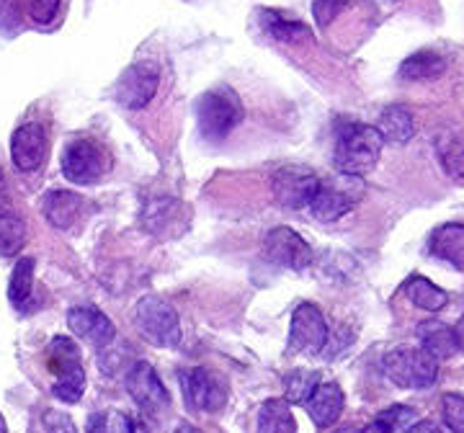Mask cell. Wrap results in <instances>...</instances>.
<instances>
[{
	"mask_svg": "<svg viewBox=\"0 0 464 433\" xmlns=\"http://www.w3.org/2000/svg\"><path fill=\"white\" fill-rule=\"evenodd\" d=\"M362 433H395V428H392V423H390V420H384V418L380 416L377 420H372Z\"/></svg>",
	"mask_w": 464,
	"mask_h": 433,
	"instance_id": "37",
	"label": "cell"
},
{
	"mask_svg": "<svg viewBox=\"0 0 464 433\" xmlns=\"http://www.w3.org/2000/svg\"><path fill=\"white\" fill-rule=\"evenodd\" d=\"M176 433H201V431L199 428H194V426H181Z\"/></svg>",
	"mask_w": 464,
	"mask_h": 433,
	"instance_id": "39",
	"label": "cell"
},
{
	"mask_svg": "<svg viewBox=\"0 0 464 433\" xmlns=\"http://www.w3.org/2000/svg\"><path fill=\"white\" fill-rule=\"evenodd\" d=\"M3 181V176H0ZM26 243V222L24 216L14 209L11 199L5 197L3 186H0V255H16L18 250Z\"/></svg>",
	"mask_w": 464,
	"mask_h": 433,
	"instance_id": "16",
	"label": "cell"
},
{
	"mask_svg": "<svg viewBox=\"0 0 464 433\" xmlns=\"http://www.w3.org/2000/svg\"><path fill=\"white\" fill-rule=\"evenodd\" d=\"M384 374L405 390H426L439 380V361L420 346H398L384 356Z\"/></svg>",
	"mask_w": 464,
	"mask_h": 433,
	"instance_id": "3",
	"label": "cell"
},
{
	"mask_svg": "<svg viewBox=\"0 0 464 433\" xmlns=\"http://www.w3.org/2000/svg\"><path fill=\"white\" fill-rule=\"evenodd\" d=\"M362 191H364V186L353 176H341L335 181H320L307 209L320 222H335L359 204Z\"/></svg>",
	"mask_w": 464,
	"mask_h": 433,
	"instance_id": "5",
	"label": "cell"
},
{
	"mask_svg": "<svg viewBox=\"0 0 464 433\" xmlns=\"http://www.w3.org/2000/svg\"><path fill=\"white\" fill-rule=\"evenodd\" d=\"M127 392L134 400V405L150 418H163L170 408V395H168L166 384L160 382L158 371L150 367L148 361H137L127 371Z\"/></svg>",
	"mask_w": 464,
	"mask_h": 433,
	"instance_id": "6",
	"label": "cell"
},
{
	"mask_svg": "<svg viewBox=\"0 0 464 433\" xmlns=\"http://www.w3.org/2000/svg\"><path fill=\"white\" fill-rule=\"evenodd\" d=\"M34 268H36V261L26 255V258H18L16 268L11 274L8 300L18 313H32L36 307V302H34Z\"/></svg>",
	"mask_w": 464,
	"mask_h": 433,
	"instance_id": "22",
	"label": "cell"
},
{
	"mask_svg": "<svg viewBox=\"0 0 464 433\" xmlns=\"http://www.w3.org/2000/svg\"><path fill=\"white\" fill-rule=\"evenodd\" d=\"M317 186H320V178L304 166H284L271 178L274 199L284 209H307L315 197Z\"/></svg>",
	"mask_w": 464,
	"mask_h": 433,
	"instance_id": "9",
	"label": "cell"
},
{
	"mask_svg": "<svg viewBox=\"0 0 464 433\" xmlns=\"http://www.w3.org/2000/svg\"><path fill=\"white\" fill-rule=\"evenodd\" d=\"M47 152H50V137L44 124L39 121L21 124L11 137V160L21 173L39 170L47 160Z\"/></svg>",
	"mask_w": 464,
	"mask_h": 433,
	"instance_id": "13",
	"label": "cell"
},
{
	"mask_svg": "<svg viewBox=\"0 0 464 433\" xmlns=\"http://www.w3.org/2000/svg\"><path fill=\"white\" fill-rule=\"evenodd\" d=\"M405 294L415 307H420L426 313H439L449 304L447 292L433 282H429V279H423V276H413L411 282L405 284Z\"/></svg>",
	"mask_w": 464,
	"mask_h": 433,
	"instance_id": "26",
	"label": "cell"
},
{
	"mask_svg": "<svg viewBox=\"0 0 464 433\" xmlns=\"http://www.w3.org/2000/svg\"><path fill=\"white\" fill-rule=\"evenodd\" d=\"M158 85H160V67L155 65V63H148V60L145 63H134L116 81L114 99L124 109L140 111L158 93Z\"/></svg>",
	"mask_w": 464,
	"mask_h": 433,
	"instance_id": "7",
	"label": "cell"
},
{
	"mask_svg": "<svg viewBox=\"0 0 464 433\" xmlns=\"http://www.w3.org/2000/svg\"><path fill=\"white\" fill-rule=\"evenodd\" d=\"M134 325L152 346L173 349L181 343V320L173 304L163 297H142L134 307Z\"/></svg>",
	"mask_w": 464,
	"mask_h": 433,
	"instance_id": "4",
	"label": "cell"
},
{
	"mask_svg": "<svg viewBox=\"0 0 464 433\" xmlns=\"http://www.w3.org/2000/svg\"><path fill=\"white\" fill-rule=\"evenodd\" d=\"M348 5V0H313V16L317 26H328Z\"/></svg>",
	"mask_w": 464,
	"mask_h": 433,
	"instance_id": "32",
	"label": "cell"
},
{
	"mask_svg": "<svg viewBox=\"0 0 464 433\" xmlns=\"http://www.w3.org/2000/svg\"><path fill=\"white\" fill-rule=\"evenodd\" d=\"M429 250L431 255L447 261L454 268L464 271V225L451 222V225H441L436 227L429 240Z\"/></svg>",
	"mask_w": 464,
	"mask_h": 433,
	"instance_id": "18",
	"label": "cell"
},
{
	"mask_svg": "<svg viewBox=\"0 0 464 433\" xmlns=\"http://www.w3.org/2000/svg\"><path fill=\"white\" fill-rule=\"evenodd\" d=\"M243 117H246L243 101L230 85H217L197 101L199 132L209 142H222L225 137H230V132L243 121Z\"/></svg>",
	"mask_w": 464,
	"mask_h": 433,
	"instance_id": "2",
	"label": "cell"
},
{
	"mask_svg": "<svg viewBox=\"0 0 464 433\" xmlns=\"http://www.w3.org/2000/svg\"><path fill=\"white\" fill-rule=\"evenodd\" d=\"M0 433H5V420H3V416H0Z\"/></svg>",
	"mask_w": 464,
	"mask_h": 433,
	"instance_id": "40",
	"label": "cell"
},
{
	"mask_svg": "<svg viewBox=\"0 0 464 433\" xmlns=\"http://www.w3.org/2000/svg\"><path fill=\"white\" fill-rule=\"evenodd\" d=\"M338 433H356V431H351V428H343V431H338Z\"/></svg>",
	"mask_w": 464,
	"mask_h": 433,
	"instance_id": "41",
	"label": "cell"
},
{
	"mask_svg": "<svg viewBox=\"0 0 464 433\" xmlns=\"http://www.w3.org/2000/svg\"><path fill=\"white\" fill-rule=\"evenodd\" d=\"M320 384V371L313 369H295L284 377V395L286 402H295V405H304L310 400V395L315 392V387Z\"/></svg>",
	"mask_w": 464,
	"mask_h": 433,
	"instance_id": "28",
	"label": "cell"
},
{
	"mask_svg": "<svg viewBox=\"0 0 464 433\" xmlns=\"http://www.w3.org/2000/svg\"><path fill=\"white\" fill-rule=\"evenodd\" d=\"M106 173V155L93 140H72L63 152V176L70 184L91 186Z\"/></svg>",
	"mask_w": 464,
	"mask_h": 433,
	"instance_id": "10",
	"label": "cell"
},
{
	"mask_svg": "<svg viewBox=\"0 0 464 433\" xmlns=\"http://www.w3.org/2000/svg\"><path fill=\"white\" fill-rule=\"evenodd\" d=\"M181 384L183 392H186V400L194 410L217 413L227 402V382H225L222 374H217L212 369H188L186 374H181Z\"/></svg>",
	"mask_w": 464,
	"mask_h": 433,
	"instance_id": "11",
	"label": "cell"
},
{
	"mask_svg": "<svg viewBox=\"0 0 464 433\" xmlns=\"http://www.w3.org/2000/svg\"><path fill=\"white\" fill-rule=\"evenodd\" d=\"M382 148H384V140L377 127L348 121L335 134V152H333L335 170L341 176L364 178L366 173H372L377 166Z\"/></svg>",
	"mask_w": 464,
	"mask_h": 433,
	"instance_id": "1",
	"label": "cell"
},
{
	"mask_svg": "<svg viewBox=\"0 0 464 433\" xmlns=\"http://www.w3.org/2000/svg\"><path fill=\"white\" fill-rule=\"evenodd\" d=\"M88 433H134L132 418L121 410H103L88 420Z\"/></svg>",
	"mask_w": 464,
	"mask_h": 433,
	"instance_id": "29",
	"label": "cell"
},
{
	"mask_svg": "<svg viewBox=\"0 0 464 433\" xmlns=\"http://www.w3.org/2000/svg\"><path fill=\"white\" fill-rule=\"evenodd\" d=\"M331 328L325 315L317 310L315 304H299L292 315V328H289V351L292 353H307L315 356L328 346Z\"/></svg>",
	"mask_w": 464,
	"mask_h": 433,
	"instance_id": "8",
	"label": "cell"
},
{
	"mask_svg": "<svg viewBox=\"0 0 464 433\" xmlns=\"http://www.w3.org/2000/svg\"><path fill=\"white\" fill-rule=\"evenodd\" d=\"M304 408H307V416L313 418L317 428H328L343 413V392L335 382H320L315 392L310 395V400L304 402Z\"/></svg>",
	"mask_w": 464,
	"mask_h": 433,
	"instance_id": "15",
	"label": "cell"
},
{
	"mask_svg": "<svg viewBox=\"0 0 464 433\" xmlns=\"http://www.w3.org/2000/svg\"><path fill=\"white\" fill-rule=\"evenodd\" d=\"M441 413L451 433H464V395H444Z\"/></svg>",
	"mask_w": 464,
	"mask_h": 433,
	"instance_id": "31",
	"label": "cell"
},
{
	"mask_svg": "<svg viewBox=\"0 0 464 433\" xmlns=\"http://www.w3.org/2000/svg\"><path fill=\"white\" fill-rule=\"evenodd\" d=\"M454 335H457V346H459V351H464V315H462V320L457 322V328H454Z\"/></svg>",
	"mask_w": 464,
	"mask_h": 433,
	"instance_id": "38",
	"label": "cell"
},
{
	"mask_svg": "<svg viewBox=\"0 0 464 433\" xmlns=\"http://www.w3.org/2000/svg\"><path fill=\"white\" fill-rule=\"evenodd\" d=\"M81 207H83V199L72 191H50L44 201H42V209H44V216L50 219L52 227L57 230H70L78 216H81Z\"/></svg>",
	"mask_w": 464,
	"mask_h": 433,
	"instance_id": "19",
	"label": "cell"
},
{
	"mask_svg": "<svg viewBox=\"0 0 464 433\" xmlns=\"http://www.w3.org/2000/svg\"><path fill=\"white\" fill-rule=\"evenodd\" d=\"M405 433H447L439 423H433V420H418L413 426H408Z\"/></svg>",
	"mask_w": 464,
	"mask_h": 433,
	"instance_id": "36",
	"label": "cell"
},
{
	"mask_svg": "<svg viewBox=\"0 0 464 433\" xmlns=\"http://www.w3.org/2000/svg\"><path fill=\"white\" fill-rule=\"evenodd\" d=\"M29 14L36 24H52L60 14V0H34Z\"/></svg>",
	"mask_w": 464,
	"mask_h": 433,
	"instance_id": "33",
	"label": "cell"
},
{
	"mask_svg": "<svg viewBox=\"0 0 464 433\" xmlns=\"http://www.w3.org/2000/svg\"><path fill=\"white\" fill-rule=\"evenodd\" d=\"M47 367H50V371L57 380L83 369V364H81V351H78L72 338H67V335L52 338L50 349H47Z\"/></svg>",
	"mask_w": 464,
	"mask_h": 433,
	"instance_id": "25",
	"label": "cell"
},
{
	"mask_svg": "<svg viewBox=\"0 0 464 433\" xmlns=\"http://www.w3.org/2000/svg\"><path fill=\"white\" fill-rule=\"evenodd\" d=\"M266 261L292 271H304L313 264V248L310 243L292 227H274L264 240Z\"/></svg>",
	"mask_w": 464,
	"mask_h": 433,
	"instance_id": "12",
	"label": "cell"
},
{
	"mask_svg": "<svg viewBox=\"0 0 464 433\" xmlns=\"http://www.w3.org/2000/svg\"><path fill=\"white\" fill-rule=\"evenodd\" d=\"M83 390H85V371H72V374H67V377H60L57 384L52 387V392H54V398L63 402H81L83 398Z\"/></svg>",
	"mask_w": 464,
	"mask_h": 433,
	"instance_id": "30",
	"label": "cell"
},
{
	"mask_svg": "<svg viewBox=\"0 0 464 433\" xmlns=\"http://www.w3.org/2000/svg\"><path fill=\"white\" fill-rule=\"evenodd\" d=\"M384 420H390L392 423V428L398 431L400 426L402 428H408L411 426V420L415 418V410L413 408H402V405H398V408H390V410H384V413H380Z\"/></svg>",
	"mask_w": 464,
	"mask_h": 433,
	"instance_id": "35",
	"label": "cell"
},
{
	"mask_svg": "<svg viewBox=\"0 0 464 433\" xmlns=\"http://www.w3.org/2000/svg\"><path fill=\"white\" fill-rule=\"evenodd\" d=\"M261 26L268 36L286 42V44H304L313 42V32L307 24H302L299 18L284 16L282 11H258Z\"/></svg>",
	"mask_w": 464,
	"mask_h": 433,
	"instance_id": "20",
	"label": "cell"
},
{
	"mask_svg": "<svg viewBox=\"0 0 464 433\" xmlns=\"http://www.w3.org/2000/svg\"><path fill=\"white\" fill-rule=\"evenodd\" d=\"M433 148H436L439 163L447 170V176L464 181V132L441 130L433 140Z\"/></svg>",
	"mask_w": 464,
	"mask_h": 433,
	"instance_id": "21",
	"label": "cell"
},
{
	"mask_svg": "<svg viewBox=\"0 0 464 433\" xmlns=\"http://www.w3.org/2000/svg\"><path fill=\"white\" fill-rule=\"evenodd\" d=\"M67 325H70L72 333L81 335L88 343H93L99 351L106 349L116 335L114 322L103 315L101 310L88 307V304H83V307H72V310L67 313Z\"/></svg>",
	"mask_w": 464,
	"mask_h": 433,
	"instance_id": "14",
	"label": "cell"
},
{
	"mask_svg": "<svg viewBox=\"0 0 464 433\" xmlns=\"http://www.w3.org/2000/svg\"><path fill=\"white\" fill-rule=\"evenodd\" d=\"M44 428L50 433H78L72 418L67 413H57V410H47L44 413Z\"/></svg>",
	"mask_w": 464,
	"mask_h": 433,
	"instance_id": "34",
	"label": "cell"
},
{
	"mask_svg": "<svg viewBox=\"0 0 464 433\" xmlns=\"http://www.w3.org/2000/svg\"><path fill=\"white\" fill-rule=\"evenodd\" d=\"M258 433H297V423L286 400H268L258 413Z\"/></svg>",
	"mask_w": 464,
	"mask_h": 433,
	"instance_id": "27",
	"label": "cell"
},
{
	"mask_svg": "<svg viewBox=\"0 0 464 433\" xmlns=\"http://www.w3.org/2000/svg\"><path fill=\"white\" fill-rule=\"evenodd\" d=\"M447 70V60L431 50H420L411 54L402 65H400V78L411 81V83H420V81H436L439 75H444Z\"/></svg>",
	"mask_w": 464,
	"mask_h": 433,
	"instance_id": "23",
	"label": "cell"
},
{
	"mask_svg": "<svg viewBox=\"0 0 464 433\" xmlns=\"http://www.w3.org/2000/svg\"><path fill=\"white\" fill-rule=\"evenodd\" d=\"M418 341H420V349L429 351L436 361H444V359H451L459 346H457V335L454 331L449 328L447 322H441V320H423L420 325H418Z\"/></svg>",
	"mask_w": 464,
	"mask_h": 433,
	"instance_id": "17",
	"label": "cell"
},
{
	"mask_svg": "<svg viewBox=\"0 0 464 433\" xmlns=\"http://www.w3.org/2000/svg\"><path fill=\"white\" fill-rule=\"evenodd\" d=\"M380 130L384 142H395V145H405L415 134V117L411 109L405 106H387L380 114Z\"/></svg>",
	"mask_w": 464,
	"mask_h": 433,
	"instance_id": "24",
	"label": "cell"
}]
</instances>
